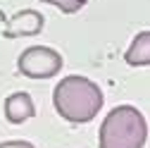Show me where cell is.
<instances>
[{
  "label": "cell",
  "instance_id": "obj_8",
  "mask_svg": "<svg viewBox=\"0 0 150 148\" xmlns=\"http://www.w3.org/2000/svg\"><path fill=\"white\" fill-rule=\"evenodd\" d=\"M0 148H36V146L29 141H5V143H0Z\"/></svg>",
  "mask_w": 150,
  "mask_h": 148
},
{
  "label": "cell",
  "instance_id": "obj_3",
  "mask_svg": "<svg viewBox=\"0 0 150 148\" xmlns=\"http://www.w3.org/2000/svg\"><path fill=\"white\" fill-rule=\"evenodd\" d=\"M62 65H64L62 55L45 46L26 48L17 60V69L29 79H52L55 74H60Z\"/></svg>",
  "mask_w": 150,
  "mask_h": 148
},
{
  "label": "cell",
  "instance_id": "obj_4",
  "mask_svg": "<svg viewBox=\"0 0 150 148\" xmlns=\"http://www.w3.org/2000/svg\"><path fill=\"white\" fill-rule=\"evenodd\" d=\"M45 26V19L38 10H22L12 14L10 19L5 22L3 36L5 38H24V36H36L41 33Z\"/></svg>",
  "mask_w": 150,
  "mask_h": 148
},
{
  "label": "cell",
  "instance_id": "obj_1",
  "mask_svg": "<svg viewBox=\"0 0 150 148\" xmlns=\"http://www.w3.org/2000/svg\"><path fill=\"white\" fill-rule=\"evenodd\" d=\"M52 105L62 120L71 124H86L96 120L103 107V91L96 81L79 74L64 77L52 91Z\"/></svg>",
  "mask_w": 150,
  "mask_h": 148
},
{
  "label": "cell",
  "instance_id": "obj_5",
  "mask_svg": "<svg viewBox=\"0 0 150 148\" xmlns=\"http://www.w3.org/2000/svg\"><path fill=\"white\" fill-rule=\"evenodd\" d=\"M3 110H5L7 122H12V124H24L26 120H31L36 115V105H33L31 96L24 93V91H17V93L7 96Z\"/></svg>",
  "mask_w": 150,
  "mask_h": 148
},
{
  "label": "cell",
  "instance_id": "obj_7",
  "mask_svg": "<svg viewBox=\"0 0 150 148\" xmlns=\"http://www.w3.org/2000/svg\"><path fill=\"white\" fill-rule=\"evenodd\" d=\"M43 3H48V5H52V7H57V10L64 12V14H74V12L83 10V5L88 3V0H43Z\"/></svg>",
  "mask_w": 150,
  "mask_h": 148
},
{
  "label": "cell",
  "instance_id": "obj_2",
  "mask_svg": "<svg viewBox=\"0 0 150 148\" xmlns=\"http://www.w3.org/2000/svg\"><path fill=\"white\" fill-rule=\"evenodd\" d=\"M100 148H143L148 139V124L141 110L134 105H119L110 110L100 124Z\"/></svg>",
  "mask_w": 150,
  "mask_h": 148
},
{
  "label": "cell",
  "instance_id": "obj_6",
  "mask_svg": "<svg viewBox=\"0 0 150 148\" xmlns=\"http://www.w3.org/2000/svg\"><path fill=\"white\" fill-rule=\"evenodd\" d=\"M124 60L131 67H148L150 65V31H141L134 36Z\"/></svg>",
  "mask_w": 150,
  "mask_h": 148
}]
</instances>
